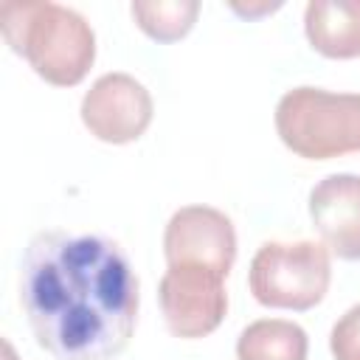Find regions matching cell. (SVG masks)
Masks as SVG:
<instances>
[{
    "mask_svg": "<svg viewBox=\"0 0 360 360\" xmlns=\"http://www.w3.org/2000/svg\"><path fill=\"white\" fill-rule=\"evenodd\" d=\"M138 276L101 233L39 231L20 264V304L56 360H112L138 323Z\"/></svg>",
    "mask_w": 360,
    "mask_h": 360,
    "instance_id": "cell-1",
    "label": "cell"
},
{
    "mask_svg": "<svg viewBox=\"0 0 360 360\" xmlns=\"http://www.w3.org/2000/svg\"><path fill=\"white\" fill-rule=\"evenodd\" d=\"M0 28L11 51L53 87L79 84L96 62V34L68 6L51 0H6L0 3Z\"/></svg>",
    "mask_w": 360,
    "mask_h": 360,
    "instance_id": "cell-2",
    "label": "cell"
},
{
    "mask_svg": "<svg viewBox=\"0 0 360 360\" xmlns=\"http://www.w3.org/2000/svg\"><path fill=\"white\" fill-rule=\"evenodd\" d=\"M281 143L307 160L360 152V93L292 87L276 104Z\"/></svg>",
    "mask_w": 360,
    "mask_h": 360,
    "instance_id": "cell-3",
    "label": "cell"
},
{
    "mask_svg": "<svg viewBox=\"0 0 360 360\" xmlns=\"http://www.w3.org/2000/svg\"><path fill=\"white\" fill-rule=\"evenodd\" d=\"M332 281V262L323 242H264L250 259L248 284L262 307L312 309Z\"/></svg>",
    "mask_w": 360,
    "mask_h": 360,
    "instance_id": "cell-4",
    "label": "cell"
},
{
    "mask_svg": "<svg viewBox=\"0 0 360 360\" xmlns=\"http://www.w3.org/2000/svg\"><path fill=\"white\" fill-rule=\"evenodd\" d=\"M158 301L169 332L186 340L211 335L228 312L225 278L188 264H174L163 273Z\"/></svg>",
    "mask_w": 360,
    "mask_h": 360,
    "instance_id": "cell-5",
    "label": "cell"
},
{
    "mask_svg": "<svg viewBox=\"0 0 360 360\" xmlns=\"http://www.w3.org/2000/svg\"><path fill=\"white\" fill-rule=\"evenodd\" d=\"M166 264L202 267L217 276H228L236 259L233 222L211 205H186L172 214L163 231Z\"/></svg>",
    "mask_w": 360,
    "mask_h": 360,
    "instance_id": "cell-6",
    "label": "cell"
},
{
    "mask_svg": "<svg viewBox=\"0 0 360 360\" xmlns=\"http://www.w3.org/2000/svg\"><path fill=\"white\" fill-rule=\"evenodd\" d=\"M82 124L104 143H132L152 124V96L129 73L98 76L82 98Z\"/></svg>",
    "mask_w": 360,
    "mask_h": 360,
    "instance_id": "cell-7",
    "label": "cell"
},
{
    "mask_svg": "<svg viewBox=\"0 0 360 360\" xmlns=\"http://www.w3.org/2000/svg\"><path fill=\"white\" fill-rule=\"evenodd\" d=\"M309 219L338 259H360V174H329L309 191Z\"/></svg>",
    "mask_w": 360,
    "mask_h": 360,
    "instance_id": "cell-8",
    "label": "cell"
},
{
    "mask_svg": "<svg viewBox=\"0 0 360 360\" xmlns=\"http://www.w3.org/2000/svg\"><path fill=\"white\" fill-rule=\"evenodd\" d=\"M309 45L326 59L360 56V0H312L304 8Z\"/></svg>",
    "mask_w": 360,
    "mask_h": 360,
    "instance_id": "cell-9",
    "label": "cell"
},
{
    "mask_svg": "<svg viewBox=\"0 0 360 360\" xmlns=\"http://www.w3.org/2000/svg\"><path fill=\"white\" fill-rule=\"evenodd\" d=\"M307 332L284 318H262L242 329L236 360H307Z\"/></svg>",
    "mask_w": 360,
    "mask_h": 360,
    "instance_id": "cell-10",
    "label": "cell"
},
{
    "mask_svg": "<svg viewBox=\"0 0 360 360\" xmlns=\"http://www.w3.org/2000/svg\"><path fill=\"white\" fill-rule=\"evenodd\" d=\"M135 25L155 42H177L197 22V0H138L129 6Z\"/></svg>",
    "mask_w": 360,
    "mask_h": 360,
    "instance_id": "cell-11",
    "label": "cell"
},
{
    "mask_svg": "<svg viewBox=\"0 0 360 360\" xmlns=\"http://www.w3.org/2000/svg\"><path fill=\"white\" fill-rule=\"evenodd\" d=\"M329 349L335 360H360V304L346 309L332 326Z\"/></svg>",
    "mask_w": 360,
    "mask_h": 360,
    "instance_id": "cell-12",
    "label": "cell"
}]
</instances>
